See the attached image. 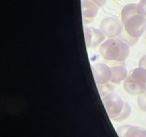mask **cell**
<instances>
[{"instance_id":"obj_1","label":"cell","mask_w":146,"mask_h":137,"mask_svg":"<svg viewBox=\"0 0 146 137\" xmlns=\"http://www.w3.org/2000/svg\"><path fill=\"white\" fill-rule=\"evenodd\" d=\"M121 21L130 37L138 39L146 29V17L138 10L136 4H129L123 8Z\"/></svg>"},{"instance_id":"obj_2","label":"cell","mask_w":146,"mask_h":137,"mask_svg":"<svg viewBox=\"0 0 146 137\" xmlns=\"http://www.w3.org/2000/svg\"><path fill=\"white\" fill-rule=\"evenodd\" d=\"M102 101L107 114L113 121H123L131 114V107L118 94H106L102 98Z\"/></svg>"},{"instance_id":"obj_3","label":"cell","mask_w":146,"mask_h":137,"mask_svg":"<svg viewBox=\"0 0 146 137\" xmlns=\"http://www.w3.org/2000/svg\"><path fill=\"white\" fill-rule=\"evenodd\" d=\"M99 52L107 61H124L129 57L130 47L121 40L109 39L100 45Z\"/></svg>"},{"instance_id":"obj_4","label":"cell","mask_w":146,"mask_h":137,"mask_svg":"<svg viewBox=\"0 0 146 137\" xmlns=\"http://www.w3.org/2000/svg\"><path fill=\"white\" fill-rule=\"evenodd\" d=\"M123 23L118 19L109 17L104 19L101 21L100 29L106 37L109 38L118 37L121 33L123 29Z\"/></svg>"},{"instance_id":"obj_5","label":"cell","mask_w":146,"mask_h":137,"mask_svg":"<svg viewBox=\"0 0 146 137\" xmlns=\"http://www.w3.org/2000/svg\"><path fill=\"white\" fill-rule=\"evenodd\" d=\"M92 72L94 79L98 85L106 84L111 80L112 68L106 64L98 63L92 65Z\"/></svg>"},{"instance_id":"obj_6","label":"cell","mask_w":146,"mask_h":137,"mask_svg":"<svg viewBox=\"0 0 146 137\" xmlns=\"http://www.w3.org/2000/svg\"><path fill=\"white\" fill-rule=\"evenodd\" d=\"M98 6L92 0H82L81 9H82L83 20L85 23H89L94 19L98 14Z\"/></svg>"},{"instance_id":"obj_7","label":"cell","mask_w":146,"mask_h":137,"mask_svg":"<svg viewBox=\"0 0 146 137\" xmlns=\"http://www.w3.org/2000/svg\"><path fill=\"white\" fill-rule=\"evenodd\" d=\"M120 137H146V130L140 126L124 125L117 129Z\"/></svg>"},{"instance_id":"obj_8","label":"cell","mask_w":146,"mask_h":137,"mask_svg":"<svg viewBox=\"0 0 146 137\" xmlns=\"http://www.w3.org/2000/svg\"><path fill=\"white\" fill-rule=\"evenodd\" d=\"M123 88L125 91L131 95L140 96L145 93L146 84L138 82L128 76L123 82Z\"/></svg>"},{"instance_id":"obj_9","label":"cell","mask_w":146,"mask_h":137,"mask_svg":"<svg viewBox=\"0 0 146 137\" xmlns=\"http://www.w3.org/2000/svg\"><path fill=\"white\" fill-rule=\"evenodd\" d=\"M128 70L123 66H114L112 67V77L111 81L115 84H121L128 78Z\"/></svg>"},{"instance_id":"obj_10","label":"cell","mask_w":146,"mask_h":137,"mask_svg":"<svg viewBox=\"0 0 146 137\" xmlns=\"http://www.w3.org/2000/svg\"><path fill=\"white\" fill-rule=\"evenodd\" d=\"M128 76L138 82L146 84V68L141 67L134 68L128 74Z\"/></svg>"},{"instance_id":"obj_11","label":"cell","mask_w":146,"mask_h":137,"mask_svg":"<svg viewBox=\"0 0 146 137\" xmlns=\"http://www.w3.org/2000/svg\"><path fill=\"white\" fill-rule=\"evenodd\" d=\"M92 31V39H91V48H95L99 44H102L105 41L106 35L103 33L101 29H97L94 27H91Z\"/></svg>"},{"instance_id":"obj_12","label":"cell","mask_w":146,"mask_h":137,"mask_svg":"<svg viewBox=\"0 0 146 137\" xmlns=\"http://www.w3.org/2000/svg\"><path fill=\"white\" fill-rule=\"evenodd\" d=\"M84 34H85V39L86 47L87 48H89L91 47V39H92V31H91V27L84 26Z\"/></svg>"},{"instance_id":"obj_13","label":"cell","mask_w":146,"mask_h":137,"mask_svg":"<svg viewBox=\"0 0 146 137\" xmlns=\"http://www.w3.org/2000/svg\"><path fill=\"white\" fill-rule=\"evenodd\" d=\"M138 105L141 111L146 112V92L138 96Z\"/></svg>"},{"instance_id":"obj_14","label":"cell","mask_w":146,"mask_h":137,"mask_svg":"<svg viewBox=\"0 0 146 137\" xmlns=\"http://www.w3.org/2000/svg\"><path fill=\"white\" fill-rule=\"evenodd\" d=\"M137 5L138 11L146 17V0H140Z\"/></svg>"},{"instance_id":"obj_15","label":"cell","mask_w":146,"mask_h":137,"mask_svg":"<svg viewBox=\"0 0 146 137\" xmlns=\"http://www.w3.org/2000/svg\"><path fill=\"white\" fill-rule=\"evenodd\" d=\"M138 65H139V67H143V68H146V54L145 55H144L143 57L140 59L139 63H138Z\"/></svg>"},{"instance_id":"obj_16","label":"cell","mask_w":146,"mask_h":137,"mask_svg":"<svg viewBox=\"0 0 146 137\" xmlns=\"http://www.w3.org/2000/svg\"><path fill=\"white\" fill-rule=\"evenodd\" d=\"M92 1H94V2H95L96 4L98 6V7H101V6H103L105 4L106 0H92Z\"/></svg>"},{"instance_id":"obj_17","label":"cell","mask_w":146,"mask_h":137,"mask_svg":"<svg viewBox=\"0 0 146 137\" xmlns=\"http://www.w3.org/2000/svg\"><path fill=\"white\" fill-rule=\"evenodd\" d=\"M118 1H119V0H118Z\"/></svg>"}]
</instances>
